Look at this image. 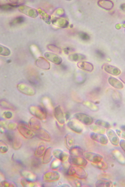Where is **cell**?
Listing matches in <instances>:
<instances>
[{
  "label": "cell",
  "mask_w": 125,
  "mask_h": 187,
  "mask_svg": "<svg viewBox=\"0 0 125 187\" xmlns=\"http://www.w3.org/2000/svg\"><path fill=\"white\" fill-rule=\"evenodd\" d=\"M25 20V18L22 16H19L13 19L10 23L11 25H14L17 24L23 23Z\"/></svg>",
  "instance_id": "obj_42"
},
{
  "label": "cell",
  "mask_w": 125,
  "mask_h": 187,
  "mask_svg": "<svg viewBox=\"0 0 125 187\" xmlns=\"http://www.w3.org/2000/svg\"><path fill=\"white\" fill-rule=\"evenodd\" d=\"M69 163L72 165L79 167L86 166L88 162L82 156H70L68 160Z\"/></svg>",
  "instance_id": "obj_6"
},
{
  "label": "cell",
  "mask_w": 125,
  "mask_h": 187,
  "mask_svg": "<svg viewBox=\"0 0 125 187\" xmlns=\"http://www.w3.org/2000/svg\"><path fill=\"white\" fill-rule=\"evenodd\" d=\"M18 9L20 12L31 18H36L39 15L38 10L25 5H20Z\"/></svg>",
  "instance_id": "obj_4"
},
{
  "label": "cell",
  "mask_w": 125,
  "mask_h": 187,
  "mask_svg": "<svg viewBox=\"0 0 125 187\" xmlns=\"http://www.w3.org/2000/svg\"><path fill=\"white\" fill-rule=\"evenodd\" d=\"M17 126L16 125L13 123H11L8 124V128L10 130H14L16 129Z\"/></svg>",
  "instance_id": "obj_46"
},
{
  "label": "cell",
  "mask_w": 125,
  "mask_h": 187,
  "mask_svg": "<svg viewBox=\"0 0 125 187\" xmlns=\"http://www.w3.org/2000/svg\"><path fill=\"white\" fill-rule=\"evenodd\" d=\"M84 158L91 163H96L102 161L103 157L101 155L91 152H86L84 153Z\"/></svg>",
  "instance_id": "obj_8"
},
{
  "label": "cell",
  "mask_w": 125,
  "mask_h": 187,
  "mask_svg": "<svg viewBox=\"0 0 125 187\" xmlns=\"http://www.w3.org/2000/svg\"><path fill=\"white\" fill-rule=\"evenodd\" d=\"M90 128L93 132L96 133L104 134L106 132L105 128L97 125V124H96V125H93L91 126Z\"/></svg>",
  "instance_id": "obj_31"
},
{
  "label": "cell",
  "mask_w": 125,
  "mask_h": 187,
  "mask_svg": "<svg viewBox=\"0 0 125 187\" xmlns=\"http://www.w3.org/2000/svg\"><path fill=\"white\" fill-rule=\"evenodd\" d=\"M69 152L70 156H82L84 153L81 147L75 145L69 149Z\"/></svg>",
  "instance_id": "obj_18"
},
{
  "label": "cell",
  "mask_w": 125,
  "mask_h": 187,
  "mask_svg": "<svg viewBox=\"0 0 125 187\" xmlns=\"http://www.w3.org/2000/svg\"><path fill=\"white\" fill-rule=\"evenodd\" d=\"M76 119L87 126L91 125L93 122V118L89 115L82 113H79L75 115Z\"/></svg>",
  "instance_id": "obj_7"
},
{
  "label": "cell",
  "mask_w": 125,
  "mask_h": 187,
  "mask_svg": "<svg viewBox=\"0 0 125 187\" xmlns=\"http://www.w3.org/2000/svg\"><path fill=\"white\" fill-rule=\"evenodd\" d=\"M55 112V117L57 120L61 124L65 123V118L63 112H62L60 107H58L56 109Z\"/></svg>",
  "instance_id": "obj_23"
},
{
  "label": "cell",
  "mask_w": 125,
  "mask_h": 187,
  "mask_svg": "<svg viewBox=\"0 0 125 187\" xmlns=\"http://www.w3.org/2000/svg\"><path fill=\"white\" fill-rule=\"evenodd\" d=\"M121 136L122 138L125 139V131L122 133Z\"/></svg>",
  "instance_id": "obj_51"
},
{
  "label": "cell",
  "mask_w": 125,
  "mask_h": 187,
  "mask_svg": "<svg viewBox=\"0 0 125 187\" xmlns=\"http://www.w3.org/2000/svg\"><path fill=\"white\" fill-rule=\"evenodd\" d=\"M97 125L101 126L105 129H109L111 127L110 124L106 121L100 119L97 120L95 122Z\"/></svg>",
  "instance_id": "obj_37"
},
{
  "label": "cell",
  "mask_w": 125,
  "mask_h": 187,
  "mask_svg": "<svg viewBox=\"0 0 125 187\" xmlns=\"http://www.w3.org/2000/svg\"><path fill=\"white\" fill-rule=\"evenodd\" d=\"M17 128L19 133L26 139H32L35 136V134L32 130L26 123H19Z\"/></svg>",
  "instance_id": "obj_2"
},
{
  "label": "cell",
  "mask_w": 125,
  "mask_h": 187,
  "mask_svg": "<svg viewBox=\"0 0 125 187\" xmlns=\"http://www.w3.org/2000/svg\"><path fill=\"white\" fill-rule=\"evenodd\" d=\"M36 65L38 67L44 70L50 69L49 62L44 57H40L37 60Z\"/></svg>",
  "instance_id": "obj_15"
},
{
  "label": "cell",
  "mask_w": 125,
  "mask_h": 187,
  "mask_svg": "<svg viewBox=\"0 0 125 187\" xmlns=\"http://www.w3.org/2000/svg\"><path fill=\"white\" fill-rule=\"evenodd\" d=\"M121 8L122 10L125 11V4H124L121 5Z\"/></svg>",
  "instance_id": "obj_52"
},
{
  "label": "cell",
  "mask_w": 125,
  "mask_h": 187,
  "mask_svg": "<svg viewBox=\"0 0 125 187\" xmlns=\"http://www.w3.org/2000/svg\"><path fill=\"white\" fill-rule=\"evenodd\" d=\"M113 157L120 164H125V158L121 152L118 150H114L112 151Z\"/></svg>",
  "instance_id": "obj_21"
},
{
  "label": "cell",
  "mask_w": 125,
  "mask_h": 187,
  "mask_svg": "<svg viewBox=\"0 0 125 187\" xmlns=\"http://www.w3.org/2000/svg\"><path fill=\"white\" fill-rule=\"evenodd\" d=\"M68 176L67 177V180L69 183L72 186L76 187H80L81 186V183L79 181L72 176Z\"/></svg>",
  "instance_id": "obj_30"
},
{
  "label": "cell",
  "mask_w": 125,
  "mask_h": 187,
  "mask_svg": "<svg viewBox=\"0 0 125 187\" xmlns=\"http://www.w3.org/2000/svg\"><path fill=\"white\" fill-rule=\"evenodd\" d=\"M70 117V115L68 113H67L66 114V118L67 119H68Z\"/></svg>",
  "instance_id": "obj_54"
},
{
  "label": "cell",
  "mask_w": 125,
  "mask_h": 187,
  "mask_svg": "<svg viewBox=\"0 0 125 187\" xmlns=\"http://www.w3.org/2000/svg\"><path fill=\"white\" fill-rule=\"evenodd\" d=\"M45 56L47 59L57 64H61L62 61L60 56L52 52H46L45 53Z\"/></svg>",
  "instance_id": "obj_13"
},
{
  "label": "cell",
  "mask_w": 125,
  "mask_h": 187,
  "mask_svg": "<svg viewBox=\"0 0 125 187\" xmlns=\"http://www.w3.org/2000/svg\"><path fill=\"white\" fill-rule=\"evenodd\" d=\"M11 53V51L8 48L1 45H0V54L7 56L10 55Z\"/></svg>",
  "instance_id": "obj_38"
},
{
  "label": "cell",
  "mask_w": 125,
  "mask_h": 187,
  "mask_svg": "<svg viewBox=\"0 0 125 187\" xmlns=\"http://www.w3.org/2000/svg\"><path fill=\"white\" fill-rule=\"evenodd\" d=\"M52 23L58 27L65 28L68 27L69 23L66 20L60 18H55L52 21Z\"/></svg>",
  "instance_id": "obj_24"
},
{
  "label": "cell",
  "mask_w": 125,
  "mask_h": 187,
  "mask_svg": "<svg viewBox=\"0 0 125 187\" xmlns=\"http://www.w3.org/2000/svg\"><path fill=\"white\" fill-rule=\"evenodd\" d=\"M90 137L93 140L103 145L107 144L108 139L107 136L104 134H101L92 132L90 134Z\"/></svg>",
  "instance_id": "obj_9"
},
{
  "label": "cell",
  "mask_w": 125,
  "mask_h": 187,
  "mask_svg": "<svg viewBox=\"0 0 125 187\" xmlns=\"http://www.w3.org/2000/svg\"><path fill=\"white\" fill-rule=\"evenodd\" d=\"M67 126L72 131L78 134L81 133L83 130L82 125L76 121H70L67 123Z\"/></svg>",
  "instance_id": "obj_12"
},
{
  "label": "cell",
  "mask_w": 125,
  "mask_h": 187,
  "mask_svg": "<svg viewBox=\"0 0 125 187\" xmlns=\"http://www.w3.org/2000/svg\"><path fill=\"white\" fill-rule=\"evenodd\" d=\"M83 104L84 106L93 111H97L99 110V107L95 104L91 102L85 101L83 102Z\"/></svg>",
  "instance_id": "obj_34"
},
{
  "label": "cell",
  "mask_w": 125,
  "mask_h": 187,
  "mask_svg": "<svg viewBox=\"0 0 125 187\" xmlns=\"http://www.w3.org/2000/svg\"><path fill=\"white\" fill-rule=\"evenodd\" d=\"M77 66L79 68L85 71L91 72L93 69V65L88 62L80 61L78 62Z\"/></svg>",
  "instance_id": "obj_22"
},
{
  "label": "cell",
  "mask_w": 125,
  "mask_h": 187,
  "mask_svg": "<svg viewBox=\"0 0 125 187\" xmlns=\"http://www.w3.org/2000/svg\"><path fill=\"white\" fill-rule=\"evenodd\" d=\"M119 78V79L125 84V73L122 74Z\"/></svg>",
  "instance_id": "obj_47"
},
{
  "label": "cell",
  "mask_w": 125,
  "mask_h": 187,
  "mask_svg": "<svg viewBox=\"0 0 125 187\" xmlns=\"http://www.w3.org/2000/svg\"><path fill=\"white\" fill-rule=\"evenodd\" d=\"M1 186L4 187H16V184L12 182L6 180H4L1 182Z\"/></svg>",
  "instance_id": "obj_40"
},
{
  "label": "cell",
  "mask_w": 125,
  "mask_h": 187,
  "mask_svg": "<svg viewBox=\"0 0 125 187\" xmlns=\"http://www.w3.org/2000/svg\"><path fill=\"white\" fill-rule=\"evenodd\" d=\"M85 57L83 55L78 54H74L71 55L69 58L72 61H77L84 59Z\"/></svg>",
  "instance_id": "obj_35"
},
{
  "label": "cell",
  "mask_w": 125,
  "mask_h": 187,
  "mask_svg": "<svg viewBox=\"0 0 125 187\" xmlns=\"http://www.w3.org/2000/svg\"><path fill=\"white\" fill-rule=\"evenodd\" d=\"M79 36L80 38L84 40H88L90 39L89 36L86 33L84 32H80Z\"/></svg>",
  "instance_id": "obj_43"
},
{
  "label": "cell",
  "mask_w": 125,
  "mask_h": 187,
  "mask_svg": "<svg viewBox=\"0 0 125 187\" xmlns=\"http://www.w3.org/2000/svg\"><path fill=\"white\" fill-rule=\"evenodd\" d=\"M47 48L50 50L57 53L60 54L61 52V49L54 45H49Z\"/></svg>",
  "instance_id": "obj_41"
},
{
  "label": "cell",
  "mask_w": 125,
  "mask_h": 187,
  "mask_svg": "<svg viewBox=\"0 0 125 187\" xmlns=\"http://www.w3.org/2000/svg\"><path fill=\"white\" fill-rule=\"evenodd\" d=\"M96 53L97 55L100 58H104L105 57V54L100 50H97L96 51Z\"/></svg>",
  "instance_id": "obj_45"
},
{
  "label": "cell",
  "mask_w": 125,
  "mask_h": 187,
  "mask_svg": "<svg viewBox=\"0 0 125 187\" xmlns=\"http://www.w3.org/2000/svg\"><path fill=\"white\" fill-rule=\"evenodd\" d=\"M62 162L59 160L56 159L53 160L50 165V168L52 170H56L61 166Z\"/></svg>",
  "instance_id": "obj_36"
},
{
  "label": "cell",
  "mask_w": 125,
  "mask_h": 187,
  "mask_svg": "<svg viewBox=\"0 0 125 187\" xmlns=\"http://www.w3.org/2000/svg\"><path fill=\"white\" fill-rule=\"evenodd\" d=\"M6 114H5V117L6 118L9 119L12 117V115L11 113H7Z\"/></svg>",
  "instance_id": "obj_48"
},
{
  "label": "cell",
  "mask_w": 125,
  "mask_h": 187,
  "mask_svg": "<svg viewBox=\"0 0 125 187\" xmlns=\"http://www.w3.org/2000/svg\"><path fill=\"white\" fill-rule=\"evenodd\" d=\"M67 174L80 179H86L88 176L87 173L82 168L74 165L71 166L68 168Z\"/></svg>",
  "instance_id": "obj_1"
},
{
  "label": "cell",
  "mask_w": 125,
  "mask_h": 187,
  "mask_svg": "<svg viewBox=\"0 0 125 187\" xmlns=\"http://www.w3.org/2000/svg\"><path fill=\"white\" fill-rule=\"evenodd\" d=\"M20 183L22 186L24 187H35L39 185L35 181L28 180L23 178L21 180Z\"/></svg>",
  "instance_id": "obj_29"
},
{
  "label": "cell",
  "mask_w": 125,
  "mask_h": 187,
  "mask_svg": "<svg viewBox=\"0 0 125 187\" xmlns=\"http://www.w3.org/2000/svg\"><path fill=\"white\" fill-rule=\"evenodd\" d=\"M45 145L43 143H40L37 146L35 152V155L38 158L43 156L46 150Z\"/></svg>",
  "instance_id": "obj_27"
},
{
  "label": "cell",
  "mask_w": 125,
  "mask_h": 187,
  "mask_svg": "<svg viewBox=\"0 0 125 187\" xmlns=\"http://www.w3.org/2000/svg\"><path fill=\"white\" fill-rule=\"evenodd\" d=\"M28 126L31 130L37 131L41 129V124L38 120L33 118L30 119Z\"/></svg>",
  "instance_id": "obj_25"
},
{
  "label": "cell",
  "mask_w": 125,
  "mask_h": 187,
  "mask_svg": "<svg viewBox=\"0 0 125 187\" xmlns=\"http://www.w3.org/2000/svg\"><path fill=\"white\" fill-rule=\"evenodd\" d=\"M60 177L59 173L53 170L45 173L43 175L42 179L44 181L46 182H53L58 180Z\"/></svg>",
  "instance_id": "obj_5"
},
{
  "label": "cell",
  "mask_w": 125,
  "mask_h": 187,
  "mask_svg": "<svg viewBox=\"0 0 125 187\" xmlns=\"http://www.w3.org/2000/svg\"><path fill=\"white\" fill-rule=\"evenodd\" d=\"M107 137L111 144L114 146H117L119 144V138L114 131L108 129L106 131Z\"/></svg>",
  "instance_id": "obj_11"
},
{
  "label": "cell",
  "mask_w": 125,
  "mask_h": 187,
  "mask_svg": "<svg viewBox=\"0 0 125 187\" xmlns=\"http://www.w3.org/2000/svg\"><path fill=\"white\" fill-rule=\"evenodd\" d=\"M121 129L123 131H125V125L121 126Z\"/></svg>",
  "instance_id": "obj_53"
},
{
  "label": "cell",
  "mask_w": 125,
  "mask_h": 187,
  "mask_svg": "<svg viewBox=\"0 0 125 187\" xmlns=\"http://www.w3.org/2000/svg\"><path fill=\"white\" fill-rule=\"evenodd\" d=\"M119 144L122 149L125 152V140L121 139L119 141Z\"/></svg>",
  "instance_id": "obj_44"
},
{
  "label": "cell",
  "mask_w": 125,
  "mask_h": 187,
  "mask_svg": "<svg viewBox=\"0 0 125 187\" xmlns=\"http://www.w3.org/2000/svg\"><path fill=\"white\" fill-rule=\"evenodd\" d=\"M9 147L7 145L4 141H0V152L4 154L6 153L8 151Z\"/></svg>",
  "instance_id": "obj_39"
},
{
  "label": "cell",
  "mask_w": 125,
  "mask_h": 187,
  "mask_svg": "<svg viewBox=\"0 0 125 187\" xmlns=\"http://www.w3.org/2000/svg\"><path fill=\"white\" fill-rule=\"evenodd\" d=\"M91 164L93 166L101 170H106L108 168L107 164L102 161L96 163H91Z\"/></svg>",
  "instance_id": "obj_33"
},
{
  "label": "cell",
  "mask_w": 125,
  "mask_h": 187,
  "mask_svg": "<svg viewBox=\"0 0 125 187\" xmlns=\"http://www.w3.org/2000/svg\"><path fill=\"white\" fill-rule=\"evenodd\" d=\"M36 135L39 139L45 141L50 142L51 140V136L49 133L44 129H40L37 131Z\"/></svg>",
  "instance_id": "obj_14"
},
{
  "label": "cell",
  "mask_w": 125,
  "mask_h": 187,
  "mask_svg": "<svg viewBox=\"0 0 125 187\" xmlns=\"http://www.w3.org/2000/svg\"><path fill=\"white\" fill-rule=\"evenodd\" d=\"M39 14H40L42 19L47 23L50 24L51 22V18L45 11L40 9L38 10Z\"/></svg>",
  "instance_id": "obj_32"
},
{
  "label": "cell",
  "mask_w": 125,
  "mask_h": 187,
  "mask_svg": "<svg viewBox=\"0 0 125 187\" xmlns=\"http://www.w3.org/2000/svg\"><path fill=\"white\" fill-rule=\"evenodd\" d=\"M71 49L68 48L65 49L64 52L68 54L69 53L71 52V51H72Z\"/></svg>",
  "instance_id": "obj_49"
},
{
  "label": "cell",
  "mask_w": 125,
  "mask_h": 187,
  "mask_svg": "<svg viewBox=\"0 0 125 187\" xmlns=\"http://www.w3.org/2000/svg\"><path fill=\"white\" fill-rule=\"evenodd\" d=\"M108 81L109 84L115 89H121L123 88V83L116 78L110 77L109 78Z\"/></svg>",
  "instance_id": "obj_17"
},
{
  "label": "cell",
  "mask_w": 125,
  "mask_h": 187,
  "mask_svg": "<svg viewBox=\"0 0 125 187\" xmlns=\"http://www.w3.org/2000/svg\"><path fill=\"white\" fill-rule=\"evenodd\" d=\"M53 154L56 159L60 160L62 162H64L68 160L69 157L68 153L59 149L54 150Z\"/></svg>",
  "instance_id": "obj_10"
},
{
  "label": "cell",
  "mask_w": 125,
  "mask_h": 187,
  "mask_svg": "<svg viewBox=\"0 0 125 187\" xmlns=\"http://www.w3.org/2000/svg\"><path fill=\"white\" fill-rule=\"evenodd\" d=\"M116 133L118 136L120 137L122 134L121 131L119 130H116Z\"/></svg>",
  "instance_id": "obj_50"
},
{
  "label": "cell",
  "mask_w": 125,
  "mask_h": 187,
  "mask_svg": "<svg viewBox=\"0 0 125 187\" xmlns=\"http://www.w3.org/2000/svg\"><path fill=\"white\" fill-rule=\"evenodd\" d=\"M104 69L106 72L113 75L117 76L121 73V71L119 68L111 65H106Z\"/></svg>",
  "instance_id": "obj_20"
},
{
  "label": "cell",
  "mask_w": 125,
  "mask_h": 187,
  "mask_svg": "<svg viewBox=\"0 0 125 187\" xmlns=\"http://www.w3.org/2000/svg\"><path fill=\"white\" fill-rule=\"evenodd\" d=\"M20 175L23 178L31 181H35L37 179V177L34 173L28 171H21Z\"/></svg>",
  "instance_id": "obj_19"
},
{
  "label": "cell",
  "mask_w": 125,
  "mask_h": 187,
  "mask_svg": "<svg viewBox=\"0 0 125 187\" xmlns=\"http://www.w3.org/2000/svg\"><path fill=\"white\" fill-rule=\"evenodd\" d=\"M97 187H111L113 186V183L110 181L106 180H100L96 183Z\"/></svg>",
  "instance_id": "obj_28"
},
{
  "label": "cell",
  "mask_w": 125,
  "mask_h": 187,
  "mask_svg": "<svg viewBox=\"0 0 125 187\" xmlns=\"http://www.w3.org/2000/svg\"><path fill=\"white\" fill-rule=\"evenodd\" d=\"M65 141L66 146L69 150L75 146V139L71 134H69L65 136Z\"/></svg>",
  "instance_id": "obj_26"
},
{
  "label": "cell",
  "mask_w": 125,
  "mask_h": 187,
  "mask_svg": "<svg viewBox=\"0 0 125 187\" xmlns=\"http://www.w3.org/2000/svg\"><path fill=\"white\" fill-rule=\"evenodd\" d=\"M52 148L50 147L46 148L43 156L42 162L44 164H47L52 160L53 157Z\"/></svg>",
  "instance_id": "obj_16"
},
{
  "label": "cell",
  "mask_w": 125,
  "mask_h": 187,
  "mask_svg": "<svg viewBox=\"0 0 125 187\" xmlns=\"http://www.w3.org/2000/svg\"><path fill=\"white\" fill-rule=\"evenodd\" d=\"M6 135L8 141L10 142L13 148L15 150H18L21 147L22 145L21 140L14 135L7 132Z\"/></svg>",
  "instance_id": "obj_3"
}]
</instances>
